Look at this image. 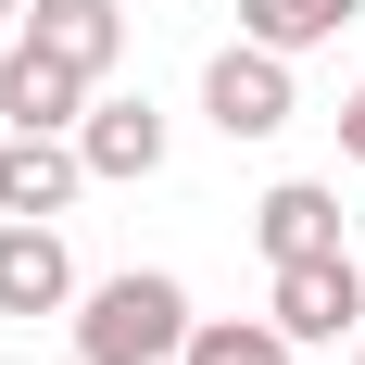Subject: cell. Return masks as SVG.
<instances>
[{
	"label": "cell",
	"instance_id": "5bb4252c",
	"mask_svg": "<svg viewBox=\"0 0 365 365\" xmlns=\"http://www.w3.org/2000/svg\"><path fill=\"white\" fill-rule=\"evenodd\" d=\"M353 365H365V328H353Z\"/></svg>",
	"mask_w": 365,
	"mask_h": 365
},
{
	"label": "cell",
	"instance_id": "8fae6325",
	"mask_svg": "<svg viewBox=\"0 0 365 365\" xmlns=\"http://www.w3.org/2000/svg\"><path fill=\"white\" fill-rule=\"evenodd\" d=\"M365 0H240V38H264V51H315V38H340Z\"/></svg>",
	"mask_w": 365,
	"mask_h": 365
},
{
	"label": "cell",
	"instance_id": "8992f818",
	"mask_svg": "<svg viewBox=\"0 0 365 365\" xmlns=\"http://www.w3.org/2000/svg\"><path fill=\"white\" fill-rule=\"evenodd\" d=\"M76 113H88V76H76L63 51L13 38V51H0V126H76Z\"/></svg>",
	"mask_w": 365,
	"mask_h": 365
},
{
	"label": "cell",
	"instance_id": "6da1fadb",
	"mask_svg": "<svg viewBox=\"0 0 365 365\" xmlns=\"http://www.w3.org/2000/svg\"><path fill=\"white\" fill-rule=\"evenodd\" d=\"M189 353V290L164 264H126L76 302V365H177Z\"/></svg>",
	"mask_w": 365,
	"mask_h": 365
},
{
	"label": "cell",
	"instance_id": "52a82bcc",
	"mask_svg": "<svg viewBox=\"0 0 365 365\" xmlns=\"http://www.w3.org/2000/svg\"><path fill=\"white\" fill-rule=\"evenodd\" d=\"M76 302V264L51 240V215H13L0 227V315H63Z\"/></svg>",
	"mask_w": 365,
	"mask_h": 365
},
{
	"label": "cell",
	"instance_id": "3957f363",
	"mask_svg": "<svg viewBox=\"0 0 365 365\" xmlns=\"http://www.w3.org/2000/svg\"><path fill=\"white\" fill-rule=\"evenodd\" d=\"M264 315H277L290 340H353V328H365V264H353V252H290Z\"/></svg>",
	"mask_w": 365,
	"mask_h": 365
},
{
	"label": "cell",
	"instance_id": "ba28073f",
	"mask_svg": "<svg viewBox=\"0 0 365 365\" xmlns=\"http://www.w3.org/2000/svg\"><path fill=\"white\" fill-rule=\"evenodd\" d=\"M26 38H38V51H63V63L101 88L113 51H126V13H113V0H26Z\"/></svg>",
	"mask_w": 365,
	"mask_h": 365
},
{
	"label": "cell",
	"instance_id": "30bf717a",
	"mask_svg": "<svg viewBox=\"0 0 365 365\" xmlns=\"http://www.w3.org/2000/svg\"><path fill=\"white\" fill-rule=\"evenodd\" d=\"M302 340L277 328V315H189V353L177 365H290Z\"/></svg>",
	"mask_w": 365,
	"mask_h": 365
},
{
	"label": "cell",
	"instance_id": "4fadbf2b",
	"mask_svg": "<svg viewBox=\"0 0 365 365\" xmlns=\"http://www.w3.org/2000/svg\"><path fill=\"white\" fill-rule=\"evenodd\" d=\"M13 13H26V0H0V26H13Z\"/></svg>",
	"mask_w": 365,
	"mask_h": 365
},
{
	"label": "cell",
	"instance_id": "5b68a950",
	"mask_svg": "<svg viewBox=\"0 0 365 365\" xmlns=\"http://www.w3.org/2000/svg\"><path fill=\"white\" fill-rule=\"evenodd\" d=\"M76 151H88V177H151V164H164V113H151V88L88 101V113H76Z\"/></svg>",
	"mask_w": 365,
	"mask_h": 365
},
{
	"label": "cell",
	"instance_id": "7a4b0ae2",
	"mask_svg": "<svg viewBox=\"0 0 365 365\" xmlns=\"http://www.w3.org/2000/svg\"><path fill=\"white\" fill-rule=\"evenodd\" d=\"M202 113H215L227 139H277V126H290V51H264V38L215 51V63H202Z\"/></svg>",
	"mask_w": 365,
	"mask_h": 365
},
{
	"label": "cell",
	"instance_id": "7c38bea8",
	"mask_svg": "<svg viewBox=\"0 0 365 365\" xmlns=\"http://www.w3.org/2000/svg\"><path fill=\"white\" fill-rule=\"evenodd\" d=\"M340 151H353V164H365V88H353V101H340Z\"/></svg>",
	"mask_w": 365,
	"mask_h": 365
},
{
	"label": "cell",
	"instance_id": "277c9868",
	"mask_svg": "<svg viewBox=\"0 0 365 365\" xmlns=\"http://www.w3.org/2000/svg\"><path fill=\"white\" fill-rule=\"evenodd\" d=\"M76 189H88L76 126H13V139H0V215H63Z\"/></svg>",
	"mask_w": 365,
	"mask_h": 365
},
{
	"label": "cell",
	"instance_id": "9c48e42d",
	"mask_svg": "<svg viewBox=\"0 0 365 365\" xmlns=\"http://www.w3.org/2000/svg\"><path fill=\"white\" fill-rule=\"evenodd\" d=\"M252 240H264L277 264H290V252H340V189H315V177H277V189L252 202Z\"/></svg>",
	"mask_w": 365,
	"mask_h": 365
}]
</instances>
